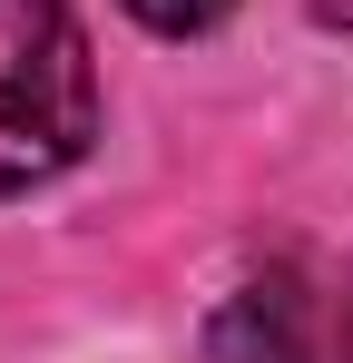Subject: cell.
<instances>
[{
	"instance_id": "cell-1",
	"label": "cell",
	"mask_w": 353,
	"mask_h": 363,
	"mask_svg": "<svg viewBox=\"0 0 353 363\" xmlns=\"http://www.w3.org/2000/svg\"><path fill=\"white\" fill-rule=\"evenodd\" d=\"M99 138V69L69 0H0V196L59 177Z\"/></svg>"
},
{
	"instance_id": "cell-2",
	"label": "cell",
	"mask_w": 353,
	"mask_h": 363,
	"mask_svg": "<svg viewBox=\"0 0 353 363\" xmlns=\"http://www.w3.org/2000/svg\"><path fill=\"white\" fill-rule=\"evenodd\" d=\"M206 363H353V304L314 265H265L226 295Z\"/></svg>"
},
{
	"instance_id": "cell-3",
	"label": "cell",
	"mask_w": 353,
	"mask_h": 363,
	"mask_svg": "<svg viewBox=\"0 0 353 363\" xmlns=\"http://www.w3.org/2000/svg\"><path fill=\"white\" fill-rule=\"evenodd\" d=\"M128 10H138L147 30H167V40H186V30H216V20H226L235 0H128Z\"/></svg>"
},
{
	"instance_id": "cell-4",
	"label": "cell",
	"mask_w": 353,
	"mask_h": 363,
	"mask_svg": "<svg viewBox=\"0 0 353 363\" xmlns=\"http://www.w3.org/2000/svg\"><path fill=\"white\" fill-rule=\"evenodd\" d=\"M314 10H324V20H334V30L353 40V0H314Z\"/></svg>"
}]
</instances>
